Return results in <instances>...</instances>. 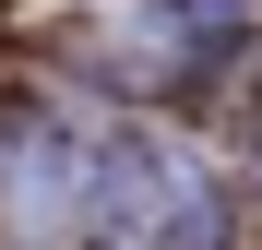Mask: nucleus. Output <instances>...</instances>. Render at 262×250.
<instances>
[{
	"label": "nucleus",
	"mask_w": 262,
	"mask_h": 250,
	"mask_svg": "<svg viewBox=\"0 0 262 250\" xmlns=\"http://www.w3.org/2000/svg\"><path fill=\"white\" fill-rule=\"evenodd\" d=\"M96 250H227V202L191 155L119 143L96 167Z\"/></svg>",
	"instance_id": "obj_1"
}]
</instances>
